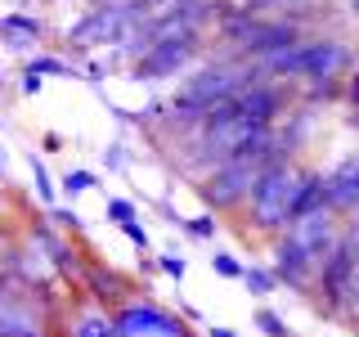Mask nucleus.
<instances>
[{
	"label": "nucleus",
	"mask_w": 359,
	"mask_h": 337,
	"mask_svg": "<svg viewBox=\"0 0 359 337\" xmlns=\"http://www.w3.org/2000/svg\"><path fill=\"white\" fill-rule=\"evenodd\" d=\"M32 171H36V194L50 202V198H54V189H50V176H45V166L36 162V157H32Z\"/></svg>",
	"instance_id": "6ab92c4d"
},
{
	"label": "nucleus",
	"mask_w": 359,
	"mask_h": 337,
	"mask_svg": "<svg viewBox=\"0 0 359 337\" xmlns=\"http://www.w3.org/2000/svg\"><path fill=\"white\" fill-rule=\"evenodd\" d=\"M323 198H328L332 211L359 207V153H351L332 176H323Z\"/></svg>",
	"instance_id": "0eeeda50"
},
{
	"label": "nucleus",
	"mask_w": 359,
	"mask_h": 337,
	"mask_svg": "<svg viewBox=\"0 0 359 337\" xmlns=\"http://www.w3.org/2000/svg\"><path fill=\"white\" fill-rule=\"evenodd\" d=\"M306 176L310 171H301L297 162H274V166H265V171H261L252 198H247L252 225L261 234H283L287 225H292V211H297V198H301Z\"/></svg>",
	"instance_id": "f03ea898"
},
{
	"label": "nucleus",
	"mask_w": 359,
	"mask_h": 337,
	"mask_svg": "<svg viewBox=\"0 0 359 337\" xmlns=\"http://www.w3.org/2000/svg\"><path fill=\"white\" fill-rule=\"evenodd\" d=\"M36 90H41V77L27 72V77H22V95H36Z\"/></svg>",
	"instance_id": "4be33fe9"
},
{
	"label": "nucleus",
	"mask_w": 359,
	"mask_h": 337,
	"mask_svg": "<svg viewBox=\"0 0 359 337\" xmlns=\"http://www.w3.org/2000/svg\"><path fill=\"white\" fill-rule=\"evenodd\" d=\"M252 324H256V329H261L265 337H292V329H287L283 319H278L274 310H256V319H252Z\"/></svg>",
	"instance_id": "9b49d317"
},
{
	"label": "nucleus",
	"mask_w": 359,
	"mask_h": 337,
	"mask_svg": "<svg viewBox=\"0 0 359 337\" xmlns=\"http://www.w3.org/2000/svg\"><path fill=\"white\" fill-rule=\"evenodd\" d=\"M144 14L135 9V0H108V5H99L90 18H81L72 32H67V41L76 45H117L121 37H135V22Z\"/></svg>",
	"instance_id": "20e7f679"
},
{
	"label": "nucleus",
	"mask_w": 359,
	"mask_h": 337,
	"mask_svg": "<svg viewBox=\"0 0 359 337\" xmlns=\"http://www.w3.org/2000/svg\"><path fill=\"white\" fill-rule=\"evenodd\" d=\"M351 99H355V104H359V72L351 77Z\"/></svg>",
	"instance_id": "5701e85b"
},
{
	"label": "nucleus",
	"mask_w": 359,
	"mask_h": 337,
	"mask_svg": "<svg viewBox=\"0 0 359 337\" xmlns=\"http://www.w3.org/2000/svg\"><path fill=\"white\" fill-rule=\"evenodd\" d=\"M86 279H90V288H95L99 301H117L121 288H126V284H121V275H112V270H104V265H90Z\"/></svg>",
	"instance_id": "6e6552de"
},
{
	"label": "nucleus",
	"mask_w": 359,
	"mask_h": 337,
	"mask_svg": "<svg viewBox=\"0 0 359 337\" xmlns=\"http://www.w3.org/2000/svg\"><path fill=\"white\" fill-rule=\"evenodd\" d=\"M76 337H112V319H104V315H86V319L76 324Z\"/></svg>",
	"instance_id": "f8f14e48"
},
{
	"label": "nucleus",
	"mask_w": 359,
	"mask_h": 337,
	"mask_svg": "<svg viewBox=\"0 0 359 337\" xmlns=\"http://www.w3.org/2000/svg\"><path fill=\"white\" fill-rule=\"evenodd\" d=\"M27 72H36V77H63L67 67H63V59H32Z\"/></svg>",
	"instance_id": "dca6fc26"
},
{
	"label": "nucleus",
	"mask_w": 359,
	"mask_h": 337,
	"mask_svg": "<svg viewBox=\"0 0 359 337\" xmlns=\"http://www.w3.org/2000/svg\"><path fill=\"white\" fill-rule=\"evenodd\" d=\"M121 234H126V239L140 247V252L149 247V234H144V225H140V220H126V225H121Z\"/></svg>",
	"instance_id": "a211bd4d"
},
{
	"label": "nucleus",
	"mask_w": 359,
	"mask_h": 337,
	"mask_svg": "<svg viewBox=\"0 0 359 337\" xmlns=\"http://www.w3.org/2000/svg\"><path fill=\"white\" fill-rule=\"evenodd\" d=\"M112 337H184V324L149 301H126L112 315Z\"/></svg>",
	"instance_id": "39448f33"
},
{
	"label": "nucleus",
	"mask_w": 359,
	"mask_h": 337,
	"mask_svg": "<svg viewBox=\"0 0 359 337\" xmlns=\"http://www.w3.org/2000/svg\"><path fill=\"white\" fill-rule=\"evenodd\" d=\"M194 50H198V37L157 41V45H149V50L140 54V63H135L130 77H140V81H162V77H175V72H184V67H189Z\"/></svg>",
	"instance_id": "423d86ee"
},
{
	"label": "nucleus",
	"mask_w": 359,
	"mask_h": 337,
	"mask_svg": "<svg viewBox=\"0 0 359 337\" xmlns=\"http://www.w3.org/2000/svg\"><path fill=\"white\" fill-rule=\"evenodd\" d=\"M0 32H9V41H36L41 37V22L36 18H22V14H9V18H0Z\"/></svg>",
	"instance_id": "9d476101"
},
{
	"label": "nucleus",
	"mask_w": 359,
	"mask_h": 337,
	"mask_svg": "<svg viewBox=\"0 0 359 337\" xmlns=\"http://www.w3.org/2000/svg\"><path fill=\"white\" fill-rule=\"evenodd\" d=\"M274 77H314V81H332L337 72H346L351 63V50L341 41H314V45H301V50H278V54H265L261 59Z\"/></svg>",
	"instance_id": "7ed1b4c3"
},
{
	"label": "nucleus",
	"mask_w": 359,
	"mask_h": 337,
	"mask_svg": "<svg viewBox=\"0 0 359 337\" xmlns=\"http://www.w3.org/2000/svg\"><path fill=\"white\" fill-rule=\"evenodd\" d=\"M50 216L59 220L63 230H76V225H81V220H76V211H67V207H59V211H50Z\"/></svg>",
	"instance_id": "412c9836"
},
{
	"label": "nucleus",
	"mask_w": 359,
	"mask_h": 337,
	"mask_svg": "<svg viewBox=\"0 0 359 337\" xmlns=\"http://www.w3.org/2000/svg\"><path fill=\"white\" fill-rule=\"evenodd\" d=\"M86 189H95V176H90V171H67V176H63V194H67V198L86 194Z\"/></svg>",
	"instance_id": "ddd939ff"
},
{
	"label": "nucleus",
	"mask_w": 359,
	"mask_h": 337,
	"mask_svg": "<svg viewBox=\"0 0 359 337\" xmlns=\"http://www.w3.org/2000/svg\"><path fill=\"white\" fill-rule=\"evenodd\" d=\"M162 270H166V275H171V279H184V256H162Z\"/></svg>",
	"instance_id": "aec40b11"
},
{
	"label": "nucleus",
	"mask_w": 359,
	"mask_h": 337,
	"mask_svg": "<svg viewBox=\"0 0 359 337\" xmlns=\"http://www.w3.org/2000/svg\"><path fill=\"white\" fill-rule=\"evenodd\" d=\"M108 220L112 225H126V220H135V207L126 198H108Z\"/></svg>",
	"instance_id": "2eb2a0df"
},
{
	"label": "nucleus",
	"mask_w": 359,
	"mask_h": 337,
	"mask_svg": "<svg viewBox=\"0 0 359 337\" xmlns=\"http://www.w3.org/2000/svg\"><path fill=\"white\" fill-rule=\"evenodd\" d=\"M243 284L252 297H269V292L278 288V275L274 270H261V265H252V270H243Z\"/></svg>",
	"instance_id": "1a4fd4ad"
},
{
	"label": "nucleus",
	"mask_w": 359,
	"mask_h": 337,
	"mask_svg": "<svg viewBox=\"0 0 359 337\" xmlns=\"http://www.w3.org/2000/svg\"><path fill=\"white\" fill-rule=\"evenodd\" d=\"M207 337H238V333H229V329H211Z\"/></svg>",
	"instance_id": "b1692460"
},
{
	"label": "nucleus",
	"mask_w": 359,
	"mask_h": 337,
	"mask_svg": "<svg viewBox=\"0 0 359 337\" xmlns=\"http://www.w3.org/2000/svg\"><path fill=\"white\" fill-rule=\"evenodd\" d=\"M211 270H216L220 279H243V265L233 261L229 252H211Z\"/></svg>",
	"instance_id": "4468645a"
},
{
	"label": "nucleus",
	"mask_w": 359,
	"mask_h": 337,
	"mask_svg": "<svg viewBox=\"0 0 359 337\" xmlns=\"http://www.w3.org/2000/svg\"><path fill=\"white\" fill-rule=\"evenodd\" d=\"M337 247V211L323 202V207L306 211L278 234L274 243V275L287 279V284H306L310 270L319 275L323 256Z\"/></svg>",
	"instance_id": "f257e3e1"
},
{
	"label": "nucleus",
	"mask_w": 359,
	"mask_h": 337,
	"mask_svg": "<svg viewBox=\"0 0 359 337\" xmlns=\"http://www.w3.org/2000/svg\"><path fill=\"white\" fill-rule=\"evenodd\" d=\"M189 234H194V239H211V234H216V216H198V220H189Z\"/></svg>",
	"instance_id": "f3484780"
}]
</instances>
